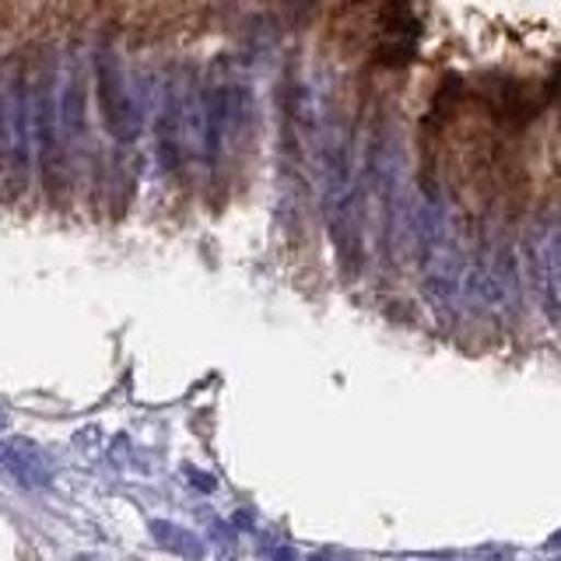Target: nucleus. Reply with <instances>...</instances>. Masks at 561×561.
Returning <instances> with one entry per match:
<instances>
[{
	"label": "nucleus",
	"instance_id": "6e6552de",
	"mask_svg": "<svg viewBox=\"0 0 561 561\" xmlns=\"http://www.w3.org/2000/svg\"><path fill=\"white\" fill-rule=\"evenodd\" d=\"M4 428H8V411L0 408V432H4Z\"/></svg>",
	"mask_w": 561,
	"mask_h": 561
},
{
	"label": "nucleus",
	"instance_id": "20e7f679",
	"mask_svg": "<svg viewBox=\"0 0 561 561\" xmlns=\"http://www.w3.org/2000/svg\"><path fill=\"white\" fill-rule=\"evenodd\" d=\"M540 295L561 330V236H551L540 250Z\"/></svg>",
	"mask_w": 561,
	"mask_h": 561
},
{
	"label": "nucleus",
	"instance_id": "0eeeda50",
	"mask_svg": "<svg viewBox=\"0 0 561 561\" xmlns=\"http://www.w3.org/2000/svg\"><path fill=\"white\" fill-rule=\"evenodd\" d=\"M554 92H558V99H561V64H558V75H554Z\"/></svg>",
	"mask_w": 561,
	"mask_h": 561
},
{
	"label": "nucleus",
	"instance_id": "423d86ee",
	"mask_svg": "<svg viewBox=\"0 0 561 561\" xmlns=\"http://www.w3.org/2000/svg\"><path fill=\"white\" fill-rule=\"evenodd\" d=\"M70 561H102V558H99V554H75Z\"/></svg>",
	"mask_w": 561,
	"mask_h": 561
},
{
	"label": "nucleus",
	"instance_id": "f257e3e1",
	"mask_svg": "<svg viewBox=\"0 0 561 561\" xmlns=\"http://www.w3.org/2000/svg\"><path fill=\"white\" fill-rule=\"evenodd\" d=\"M95 92H99V110L102 123L119 145H130L140 134V119H145V105H140L134 81L123 67L119 53L105 49L99 53V67H95Z\"/></svg>",
	"mask_w": 561,
	"mask_h": 561
},
{
	"label": "nucleus",
	"instance_id": "f03ea898",
	"mask_svg": "<svg viewBox=\"0 0 561 561\" xmlns=\"http://www.w3.org/2000/svg\"><path fill=\"white\" fill-rule=\"evenodd\" d=\"M0 154L8 158L18 180L32 169V88L22 78L11 81L8 92L0 95Z\"/></svg>",
	"mask_w": 561,
	"mask_h": 561
},
{
	"label": "nucleus",
	"instance_id": "39448f33",
	"mask_svg": "<svg viewBox=\"0 0 561 561\" xmlns=\"http://www.w3.org/2000/svg\"><path fill=\"white\" fill-rule=\"evenodd\" d=\"M151 537L158 548H165L172 554H180V558H190V561H201L204 558V540L186 530V526L180 523H169V519H154L151 523Z\"/></svg>",
	"mask_w": 561,
	"mask_h": 561
},
{
	"label": "nucleus",
	"instance_id": "7ed1b4c3",
	"mask_svg": "<svg viewBox=\"0 0 561 561\" xmlns=\"http://www.w3.org/2000/svg\"><path fill=\"white\" fill-rule=\"evenodd\" d=\"M0 463H4L11 478L28 491L46 488L53 481L46 453L35 446L32 438H4V443H0Z\"/></svg>",
	"mask_w": 561,
	"mask_h": 561
}]
</instances>
